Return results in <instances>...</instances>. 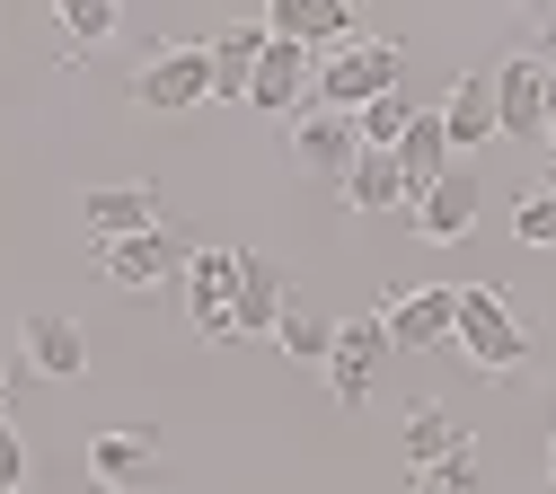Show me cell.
I'll return each mask as SVG.
<instances>
[{"instance_id": "obj_1", "label": "cell", "mask_w": 556, "mask_h": 494, "mask_svg": "<svg viewBox=\"0 0 556 494\" xmlns=\"http://www.w3.org/2000/svg\"><path fill=\"white\" fill-rule=\"evenodd\" d=\"M459 353H468L477 371H521L530 363V318H513L504 292L468 282V292H459Z\"/></svg>"}, {"instance_id": "obj_2", "label": "cell", "mask_w": 556, "mask_h": 494, "mask_svg": "<svg viewBox=\"0 0 556 494\" xmlns=\"http://www.w3.org/2000/svg\"><path fill=\"white\" fill-rule=\"evenodd\" d=\"M397 45H344L327 71H318V106L327 115H363V106H380V98H397Z\"/></svg>"}, {"instance_id": "obj_3", "label": "cell", "mask_w": 556, "mask_h": 494, "mask_svg": "<svg viewBox=\"0 0 556 494\" xmlns=\"http://www.w3.org/2000/svg\"><path fill=\"white\" fill-rule=\"evenodd\" d=\"M186 318H194L203 344H239V256L230 248L186 256Z\"/></svg>"}, {"instance_id": "obj_4", "label": "cell", "mask_w": 556, "mask_h": 494, "mask_svg": "<svg viewBox=\"0 0 556 494\" xmlns=\"http://www.w3.org/2000/svg\"><path fill=\"white\" fill-rule=\"evenodd\" d=\"M380 363H389V327H380V318H344V327H336V353H327V389H336L344 415L371 406Z\"/></svg>"}, {"instance_id": "obj_5", "label": "cell", "mask_w": 556, "mask_h": 494, "mask_svg": "<svg viewBox=\"0 0 556 494\" xmlns=\"http://www.w3.org/2000/svg\"><path fill=\"white\" fill-rule=\"evenodd\" d=\"M203 98H213V53L203 45H168L132 80V106H151V115H177V106H203Z\"/></svg>"}, {"instance_id": "obj_6", "label": "cell", "mask_w": 556, "mask_h": 494, "mask_svg": "<svg viewBox=\"0 0 556 494\" xmlns=\"http://www.w3.org/2000/svg\"><path fill=\"white\" fill-rule=\"evenodd\" d=\"M389 327V353H433V344H459V292H442V282H425V292H406L380 309Z\"/></svg>"}, {"instance_id": "obj_7", "label": "cell", "mask_w": 556, "mask_h": 494, "mask_svg": "<svg viewBox=\"0 0 556 494\" xmlns=\"http://www.w3.org/2000/svg\"><path fill=\"white\" fill-rule=\"evenodd\" d=\"M292 160L309 168V177H354V160H363V132H354V115H292Z\"/></svg>"}, {"instance_id": "obj_8", "label": "cell", "mask_w": 556, "mask_h": 494, "mask_svg": "<svg viewBox=\"0 0 556 494\" xmlns=\"http://www.w3.org/2000/svg\"><path fill=\"white\" fill-rule=\"evenodd\" d=\"M89 477L115 485V494H151V485L168 477L160 433H98V442H89Z\"/></svg>"}, {"instance_id": "obj_9", "label": "cell", "mask_w": 556, "mask_h": 494, "mask_svg": "<svg viewBox=\"0 0 556 494\" xmlns=\"http://www.w3.org/2000/svg\"><path fill=\"white\" fill-rule=\"evenodd\" d=\"M80 221H89L98 248L142 239V230H160V194H151V186H89V194H80Z\"/></svg>"}, {"instance_id": "obj_10", "label": "cell", "mask_w": 556, "mask_h": 494, "mask_svg": "<svg viewBox=\"0 0 556 494\" xmlns=\"http://www.w3.org/2000/svg\"><path fill=\"white\" fill-rule=\"evenodd\" d=\"M186 265V248L168 239V230H142V239H115V248H98V274L115 282V292H151V282H168Z\"/></svg>"}, {"instance_id": "obj_11", "label": "cell", "mask_w": 556, "mask_h": 494, "mask_svg": "<svg viewBox=\"0 0 556 494\" xmlns=\"http://www.w3.org/2000/svg\"><path fill=\"white\" fill-rule=\"evenodd\" d=\"M442 132H451V160L459 151H485L504 124H495V71H459L451 98H442Z\"/></svg>"}, {"instance_id": "obj_12", "label": "cell", "mask_w": 556, "mask_h": 494, "mask_svg": "<svg viewBox=\"0 0 556 494\" xmlns=\"http://www.w3.org/2000/svg\"><path fill=\"white\" fill-rule=\"evenodd\" d=\"M309 45H283V36H265V62H256V89H248V106H274V115H301V98H309Z\"/></svg>"}, {"instance_id": "obj_13", "label": "cell", "mask_w": 556, "mask_h": 494, "mask_svg": "<svg viewBox=\"0 0 556 494\" xmlns=\"http://www.w3.org/2000/svg\"><path fill=\"white\" fill-rule=\"evenodd\" d=\"M495 124H504L513 141L547 132V62H504V71H495Z\"/></svg>"}, {"instance_id": "obj_14", "label": "cell", "mask_w": 556, "mask_h": 494, "mask_svg": "<svg viewBox=\"0 0 556 494\" xmlns=\"http://www.w3.org/2000/svg\"><path fill=\"white\" fill-rule=\"evenodd\" d=\"M292 309V282L274 256H239V335H274Z\"/></svg>"}, {"instance_id": "obj_15", "label": "cell", "mask_w": 556, "mask_h": 494, "mask_svg": "<svg viewBox=\"0 0 556 494\" xmlns=\"http://www.w3.org/2000/svg\"><path fill=\"white\" fill-rule=\"evenodd\" d=\"M477 212H485V194H477V177H442V186H425V194H415V230H425V239H468L477 230Z\"/></svg>"}, {"instance_id": "obj_16", "label": "cell", "mask_w": 556, "mask_h": 494, "mask_svg": "<svg viewBox=\"0 0 556 494\" xmlns=\"http://www.w3.org/2000/svg\"><path fill=\"white\" fill-rule=\"evenodd\" d=\"M397 177H406V194H425V186H442L451 177V132H442V106L425 115V106H415V124H406V141H397Z\"/></svg>"}, {"instance_id": "obj_17", "label": "cell", "mask_w": 556, "mask_h": 494, "mask_svg": "<svg viewBox=\"0 0 556 494\" xmlns=\"http://www.w3.org/2000/svg\"><path fill=\"white\" fill-rule=\"evenodd\" d=\"M27 363H36L45 380H80V371H89V335H80L72 318L45 309V318H27Z\"/></svg>"}, {"instance_id": "obj_18", "label": "cell", "mask_w": 556, "mask_h": 494, "mask_svg": "<svg viewBox=\"0 0 556 494\" xmlns=\"http://www.w3.org/2000/svg\"><path fill=\"white\" fill-rule=\"evenodd\" d=\"M203 53H213V98H248L256 89V62H265V27H230Z\"/></svg>"}, {"instance_id": "obj_19", "label": "cell", "mask_w": 556, "mask_h": 494, "mask_svg": "<svg viewBox=\"0 0 556 494\" xmlns=\"http://www.w3.org/2000/svg\"><path fill=\"white\" fill-rule=\"evenodd\" d=\"M344 27H354V10H344V0H274V10H265V36H283V45L344 36Z\"/></svg>"}, {"instance_id": "obj_20", "label": "cell", "mask_w": 556, "mask_h": 494, "mask_svg": "<svg viewBox=\"0 0 556 494\" xmlns=\"http://www.w3.org/2000/svg\"><path fill=\"white\" fill-rule=\"evenodd\" d=\"M344 203H354V212H397V203H415V194H406V177H397L389 151H363L354 177H344Z\"/></svg>"}, {"instance_id": "obj_21", "label": "cell", "mask_w": 556, "mask_h": 494, "mask_svg": "<svg viewBox=\"0 0 556 494\" xmlns=\"http://www.w3.org/2000/svg\"><path fill=\"white\" fill-rule=\"evenodd\" d=\"M397 442H406V468H415V477H425V468H442V459H451V451H459L468 433H459V423H451L442 406H415Z\"/></svg>"}, {"instance_id": "obj_22", "label": "cell", "mask_w": 556, "mask_h": 494, "mask_svg": "<svg viewBox=\"0 0 556 494\" xmlns=\"http://www.w3.org/2000/svg\"><path fill=\"white\" fill-rule=\"evenodd\" d=\"M274 344H283L292 363H327V353H336V318H318L309 301H292L283 327H274Z\"/></svg>"}, {"instance_id": "obj_23", "label": "cell", "mask_w": 556, "mask_h": 494, "mask_svg": "<svg viewBox=\"0 0 556 494\" xmlns=\"http://www.w3.org/2000/svg\"><path fill=\"white\" fill-rule=\"evenodd\" d=\"M415 485H425V494H485V477H477V442H459L442 468H425Z\"/></svg>"}, {"instance_id": "obj_24", "label": "cell", "mask_w": 556, "mask_h": 494, "mask_svg": "<svg viewBox=\"0 0 556 494\" xmlns=\"http://www.w3.org/2000/svg\"><path fill=\"white\" fill-rule=\"evenodd\" d=\"M513 239H521V248H556V186H539V194L513 212Z\"/></svg>"}, {"instance_id": "obj_25", "label": "cell", "mask_w": 556, "mask_h": 494, "mask_svg": "<svg viewBox=\"0 0 556 494\" xmlns=\"http://www.w3.org/2000/svg\"><path fill=\"white\" fill-rule=\"evenodd\" d=\"M62 27H72L80 45H98V36H115V0H62Z\"/></svg>"}, {"instance_id": "obj_26", "label": "cell", "mask_w": 556, "mask_h": 494, "mask_svg": "<svg viewBox=\"0 0 556 494\" xmlns=\"http://www.w3.org/2000/svg\"><path fill=\"white\" fill-rule=\"evenodd\" d=\"M27 485V442H18V423L0 415V494H18Z\"/></svg>"}, {"instance_id": "obj_27", "label": "cell", "mask_w": 556, "mask_h": 494, "mask_svg": "<svg viewBox=\"0 0 556 494\" xmlns=\"http://www.w3.org/2000/svg\"><path fill=\"white\" fill-rule=\"evenodd\" d=\"M547 141H556V71H547Z\"/></svg>"}, {"instance_id": "obj_28", "label": "cell", "mask_w": 556, "mask_h": 494, "mask_svg": "<svg viewBox=\"0 0 556 494\" xmlns=\"http://www.w3.org/2000/svg\"><path fill=\"white\" fill-rule=\"evenodd\" d=\"M547 71H556V18H547Z\"/></svg>"}, {"instance_id": "obj_29", "label": "cell", "mask_w": 556, "mask_h": 494, "mask_svg": "<svg viewBox=\"0 0 556 494\" xmlns=\"http://www.w3.org/2000/svg\"><path fill=\"white\" fill-rule=\"evenodd\" d=\"M547 485H556V451H547Z\"/></svg>"}]
</instances>
